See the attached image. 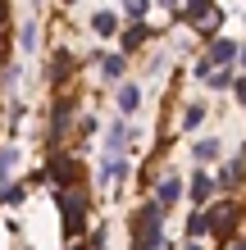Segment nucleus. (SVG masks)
<instances>
[{"mask_svg": "<svg viewBox=\"0 0 246 250\" xmlns=\"http://www.w3.org/2000/svg\"><path fill=\"white\" fill-rule=\"evenodd\" d=\"M68 5H73V0H68Z\"/></svg>", "mask_w": 246, "mask_h": 250, "instance_id": "2f4dec72", "label": "nucleus"}, {"mask_svg": "<svg viewBox=\"0 0 246 250\" xmlns=\"http://www.w3.org/2000/svg\"><path fill=\"white\" fill-rule=\"evenodd\" d=\"M205 82H210V86H219V91H224V86H233V73H228V68H214V73H210Z\"/></svg>", "mask_w": 246, "mask_h": 250, "instance_id": "5701e85b", "label": "nucleus"}, {"mask_svg": "<svg viewBox=\"0 0 246 250\" xmlns=\"http://www.w3.org/2000/svg\"><path fill=\"white\" fill-rule=\"evenodd\" d=\"M205 214H210V232H214V237H228V232L237 228V214L242 209H237L233 200H224V205H214V209H205Z\"/></svg>", "mask_w": 246, "mask_h": 250, "instance_id": "f03ea898", "label": "nucleus"}, {"mask_svg": "<svg viewBox=\"0 0 246 250\" xmlns=\"http://www.w3.org/2000/svg\"><path fill=\"white\" fill-rule=\"evenodd\" d=\"M114 27H119V19H114L110 9H100V14H91V32H96V37H114Z\"/></svg>", "mask_w": 246, "mask_h": 250, "instance_id": "4468645a", "label": "nucleus"}, {"mask_svg": "<svg viewBox=\"0 0 246 250\" xmlns=\"http://www.w3.org/2000/svg\"><path fill=\"white\" fill-rule=\"evenodd\" d=\"M201 119H205V105H196V100H192V105L182 109V127L192 132V127H201Z\"/></svg>", "mask_w": 246, "mask_h": 250, "instance_id": "aec40b11", "label": "nucleus"}, {"mask_svg": "<svg viewBox=\"0 0 246 250\" xmlns=\"http://www.w3.org/2000/svg\"><path fill=\"white\" fill-rule=\"evenodd\" d=\"M96 178L105 182V187H119V182L128 178V164H123V159H105V164H100V173H96Z\"/></svg>", "mask_w": 246, "mask_h": 250, "instance_id": "9b49d317", "label": "nucleus"}, {"mask_svg": "<svg viewBox=\"0 0 246 250\" xmlns=\"http://www.w3.org/2000/svg\"><path fill=\"white\" fill-rule=\"evenodd\" d=\"M73 250H82V246H73Z\"/></svg>", "mask_w": 246, "mask_h": 250, "instance_id": "7c9ffc66", "label": "nucleus"}, {"mask_svg": "<svg viewBox=\"0 0 246 250\" xmlns=\"http://www.w3.org/2000/svg\"><path fill=\"white\" fill-rule=\"evenodd\" d=\"M196 159H201V164L219 159V137H201V141H196Z\"/></svg>", "mask_w": 246, "mask_h": 250, "instance_id": "f3484780", "label": "nucleus"}, {"mask_svg": "<svg viewBox=\"0 0 246 250\" xmlns=\"http://www.w3.org/2000/svg\"><path fill=\"white\" fill-rule=\"evenodd\" d=\"M128 141H133V127H128V123L119 119V123H114V127L105 132V159H123Z\"/></svg>", "mask_w": 246, "mask_h": 250, "instance_id": "7ed1b4c3", "label": "nucleus"}, {"mask_svg": "<svg viewBox=\"0 0 246 250\" xmlns=\"http://www.w3.org/2000/svg\"><path fill=\"white\" fill-rule=\"evenodd\" d=\"M68 119H73V100H55V114H50V141H60L64 137V127H68Z\"/></svg>", "mask_w": 246, "mask_h": 250, "instance_id": "0eeeda50", "label": "nucleus"}, {"mask_svg": "<svg viewBox=\"0 0 246 250\" xmlns=\"http://www.w3.org/2000/svg\"><path fill=\"white\" fill-rule=\"evenodd\" d=\"M14 164H19V146H14V141H5V146H0V187L9 182Z\"/></svg>", "mask_w": 246, "mask_h": 250, "instance_id": "ddd939ff", "label": "nucleus"}, {"mask_svg": "<svg viewBox=\"0 0 246 250\" xmlns=\"http://www.w3.org/2000/svg\"><path fill=\"white\" fill-rule=\"evenodd\" d=\"M237 60V41H228V37H214L210 41V55H205V64L210 68H224V64H233Z\"/></svg>", "mask_w": 246, "mask_h": 250, "instance_id": "20e7f679", "label": "nucleus"}, {"mask_svg": "<svg viewBox=\"0 0 246 250\" xmlns=\"http://www.w3.org/2000/svg\"><path fill=\"white\" fill-rule=\"evenodd\" d=\"M19 50H27V55L37 50V23H32V19H27V23L19 27Z\"/></svg>", "mask_w": 246, "mask_h": 250, "instance_id": "a211bd4d", "label": "nucleus"}, {"mask_svg": "<svg viewBox=\"0 0 246 250\" xmlns=\"http://www.w3.org/2000/svg\"><path fill=\"white\" fill-rule=\"evenodd\" d=\"M237 60H242V64H246V46H237Z\"/></svg>", "mask_w": 246, "mask_h": 250, "instance_id": "cd10ccee", "label": "nucleus"}, {"mask_svg": "<svg viewBox=\"0 0 246 250\" xmlns=\"http://www.w3.org/2000/svg\"><path fill=\"white\" fill-rule=\"evenodd\" d=\"M182 250H201V241H187V246H182Z\"/></svg>", "mask_w": 246, "mask_h": 250, "instance_id": "bb28decb", "label": "nucleus"}, {"mask_svg": "<svg viewBox=\"0 0 246 250\" xmlns=\"http://www.w3.org/2000/svg\"><path fill=\"white\" fill-rule=\"evenodd\" d=\"M233 91H237V100L246 105V78H233Z\"/></svg>", "mask_w": 246, "mask_h": 250, "instance_id": "393cba45", "label": "nucleus"}, {"mask_svg": "<svg viewBox=\"0 0 246 250\" xmlns=\"http://www.w3.org/2000/svg\"><path fill=\"white\" fill-rule=\"evenodd\" d=\"M23 196H27L23 182H5V187H0V205H19Z\"/></svg>", "mask_w": 246, "mask_h": 250, "instance_id": "6ab92c4d", "label": "nucleus"}, {"mask_svg": "<svg viewBox=\"0 0 246 250\" xmlns=\"http://www.w3.org/2000/svg\"><path fill=\"white\" fill-rule=\"evenodd\" d=\"M205 232H210V214H205V209H196L192 218H187V237H192V241H201Z\"/></svg>", "mask_w": 246, "mask_h": 250, "instance_id": "2eb2a0df", "label": "nucleus"}, {"mask_svg": "<svg viewBox=\"0 0 246 250\" xmlns=\"http://www.w3.org/2000/svg\"><path fill=\"white\" fill-rule=\"evenodd\" d=\"M214 187H219V182H214L210 173H192V200L201 205V209H205V200L214 196Z\"/></svg>", "mask_w": 246, "mask_h": 250, "instance_id": "9d476101", "label": "nucleus"}, {"mask_svg": "<svg viewBox=\"0 0 246 250\" xmlns=\"http://www.w3.org/2000/svg\"><path fill=\"white\" fill-rule=\"evenodd\" d=\"M68 78H73V55L60 46V50H55V60H50V82H68Z\"/></svg>", "mask_w": 246, "mask_h": 250, "instance_id": "1a4fd4ad", "label": "nucleus"}, {"mask_svg": "<svg viewBox=\"0 0 246 250\" xmlns=\"http://www.w3.org/2000/svg\"><path fill=\"white\" fill-rule=\"evenodd\" d=\"M178 196H182L178 173H164V178H160V187H155V205H160V209H169V205H178Z\"/></svg>", "mask_w": 246, "mask_h": 250, "instance_id": "423d86ee", "label": "nucleus"}, {"mask_svg": "<svg viewBox=\"0 0 246 250\" xmlns=\"http://www.w3.org/2000/svg\"><path fill=\"white\" fill-rule=\"evenodd\" d=\"M210 9H214V0H187V19H192V23H201Z\"/></svg>", "mask_w": 246, "mask_h": 250, "instance_id": "4be33fe9", "label": "nucleus"}, {"mask_svg": "<svg viewBox=\"0 0 246 250\" xmlns=\"http://www.w3.org/2000/svg\"><path fill=\"white\" fill-rule=\"evenodd\" d=\"M60 218H64L68 237H78V232L87 228V196H82L78 187H64L60 191Z\"/></svg>", "mask_w": 246, "mask_h": 250, "instance_id": "f257e3e1", "label": "nucleus"}, {"mask_svg": "<svg viewBox=\"0 0 246 250\" xmlns=\"http://www.w3.org/2000/svg\"><path fill=\"white\" fill-rule=\"evenodd\" d=\"M50 182H60V191L64 187H78V164L68 155H55L50 159Z\"/></svg>", "mask_w": 246, "mask_h": 250, "instance_id": "39448f33", "label": "nucleus"}, {"mask_svg": "<svg viewBox=\"0 0 246 250\" xmlns=\"http://www.w3.org/2000/svg\"><path fill=\"white\" fill-rule=\"evenodd\" d=\"M146 37H151V27H146V23H133V27L123 32V50H137V46H141Z\"/></svg>", "mask_w": 246, "mask_h": 250, "instance_id": "dca6fc26", "label": "nucleus"}, {"mask_svg": "<svg viewBox=\"0 0 246 250\" xmlns=\"http://www.w3.org/2000/svg\"><path fill=\"white\" fill-rule=\"evenodd\" d=\"M233 250H246V241H233Z\"/></svg>", "mask_w": 246, "mask_h": 250, "instance_id": "c85d7f7f", "label": "nucleus"}, {"mask_svg": "<svg viewBox=\"0 0 246 250\" xmlns=\"http://www.w3.org/2000/svg\"><path fill=\"white\" fill-rule=\"evenodd\" d=\"M137 109H141V86L137 82H123L119 86V114L128 119V114H137Z\"/></svg>", "mask_w": 246, "mask_h": 250, "instance_id": "6e6552de", "label": "nucleus"}, {"mask_svg": "<svg viewBox=\"0 0 246 250\" xmlns=\"http://www.w3.org/2000/svg\"><path fill=\"white\" fill-rule=\"evenodd\" d=\"M160 5H169V9H173V5H178V0H160Z\"/></svg>", "mask_w": 246, "mask_h": 250, "instance_id": "c756f323", "label": "nucleus"}, {"mask_svg": "<svg viewBox=\"0 0 246 250\" xmlns=\"http://www.w3.org/2000/svg\"><path fill=\"white\" fill-rule=\"evenodd\" d=\"M123 68H128L123 55H105V60H100V78L105 82H123Z\"/></svg>", "mask_w": 246, "mask_h": 250, "instance_id": "f8f14e48", "label": "nucleus"}, {"mask_svg": "<svg viewBox=\"0 0 246 250\" xmlns=\"http://www.w3.org/2000/svg\"><path fill=\"white\" fill-rule=\"evenodd\" d=\"M123 9H128V14H133V19H137V23H141V14H146V9H151V0H123Z\"/></svg>", "mask_w": 246, "mask_h": 250, "instance_id": "b1692460", "label": "nucleus"}, {"mask_svg": "<svg viewBox=\"0 0 246 250\" xmlns=\"http://www.w3.org/2000/svg\"><path fill=\"white\" fill-rule=\"evenodd\" d=\"M214 182H219V187H237V182H242V159H233V164H228Z\"/></svg>", "mask_w": 246, "mask_h": 250, "instance_id": "412c9836", "label": "nucleus"}, {"mask_svg": "<svg viewBox=\"0 0 246 250\" xmlns=\"http://www.w3.org/2000/svg\"><path fill=\"white\" fill-rule=\"evenodd\" d=\"M5 14H9V0H0V23H5Z\"/></svg>", "mask_w": 246, "mask_h": 250, "instance_id": "a878e982", "label": "nucleus"}]
</instances>
